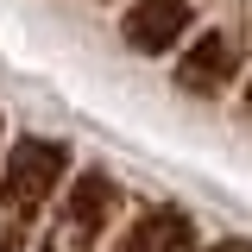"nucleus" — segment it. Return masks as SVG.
<instances>
[{"instance_id": "obj_5", "label": "nucleus", "mask_w": 252, "mask_h": 252, "mask_svg": "<svg viewBox=\"0 0 252 252\" xmlns=\"http://www.w3.org/2000/svg\"><path fill=\"white\" fill-rule=\"evenodd\" d=\"M120 252H195V227H189L183 208H152L126 227Z\"/></svg>"}, {"instance_id": "obj_6", "label": "nucleus", "mask_w": 252, "mask_h": 252, "mask_svg": "<svg viewBox=\"0 0 252 252\" xmlns=\"http://www.w3.org/2000/svg\"><path fill=\"white\" fill-rule=\"evenodd\" d=\"M208 252H252V240H220V246H208Z\"/></svg>"}, {"instance_id": "obj_1", "label": "nucleus", "mask_w": 252, "mask_h": 252, "mask_svg": "<svg viewBox=\"0 0 252 252\" xmlns=\"http://www.w3.org/2000/svg\"><path fill=\"white\" fill-rule=\"evenodd\" d=\"M63 177H69V152L57 139H13L6 158H0V208H6V220H32L38 208H51Z\"/></svg>"}, {"instance_id": "obj_4", "label": "nucleus", "mask_w": 252, "mask_h": 252, "mask_svg": "<svg viewBox=\"0 0 252 252\" xmlns=\"http://www.w3.org/2000/svg\"><path fill=\"white\" fill-rule=\"evenodd\" d=\"M114 202H120V183L107 177V170H82L69 195H63V220H69V233L76 240H101V227L114 220Z\"/></svg>"}, {"instance_id": "obj_3", "label": "nucleus", "mask_w": 252, "mask_h": 252, "mask_svg": "<svg viewBox=\"0 0 252 252\" xmlns=\"http://www.w3.org/2000/svg\"><path fill=\"white\" fill-rule=\"evenodd\" d=\"M233 69H240L233 38H227V32H202V38L189 44V57L177 63V89H189V94H220L227 82H233Z\"/></svg>"}, {"instance_id": "obj_2", "label": "nucleus", "mask_w": 252, "mask_h": 252, "mask_svg": "<svg viewBox=\"0 0 252 252\" xmlns=\"http://www.w3.org/2000/svg\"><path fill=\"white\" fill-rule=\"evenodd\" d=\"M195 26V13H189V0H132L120 19V38L139 51V57H164V51H177Z\"/></svg>"}, {"instance_id": "obj_7", "label": "nucleus", "mask_w": 252, "mask_h": 252, "mask_svg": "<svg viewBox=\"0 0 252 252\" xmlns=\"http://www.w3.org/2000/svg\"><path fill=\"white\" fill-rule=\"evenodd\" d=\"M246 120H252V89H246Z\"/></svg>"}]
</instances>
